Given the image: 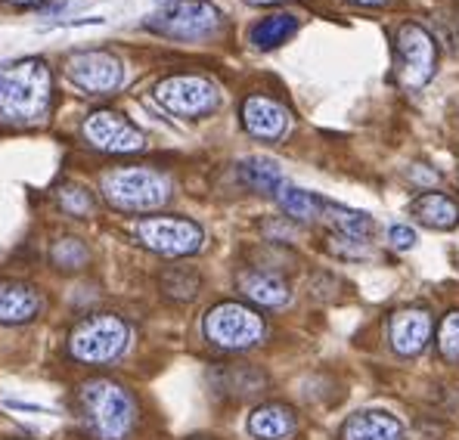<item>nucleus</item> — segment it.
Returning a JSON list of instances; mask_svg holds the SVG:
<instances>
[{
  "label": "nucleus",
  "instance_id": "nucleus-1",
  "mask_svg": "<svg viewBox=\"0 0 459 440\" xmlns=\"http://www.w3.org/2000/svg\"><path fill=\"white\" fill-rule=\"evenodd\" d=\"M53 103V74L44 59L0 65V118L13 125H38Z\"/></svg>",
  "mask_w": 459,
  "mask_h": 440
},
{
  "label": "nucleus",
  "instance_id": "nucleus-2",
  "mask_svg": "<svg viewBox=\"0 0 459 440\" xmlns=\"http://www.w3.org/2000/svg\"><path fill=\"white\" fill-rule=\"evenodd\" d=\"M78 403L84 422L97 440H127L137 422V403L125 384L112 378H91L81 384Z\"/></svg>",
  "mask_w": 459,
  "mask_h": 440
},
{
  "label": "nucleus",
  "instance_id": "nucleus-3",
  "mask_svg": "<svg viewBox=\"0 0 459 440\" xmlns=\"http://www.w3.org/2000/svg\"><path fill=\"white\" fill-rule=\"evenodd\" d=\"M100 189L118 211H155L171 199V180L143 165L112 168L100 177Z\"/></svg>",
  "mask_w": 459,
  "mask_h": 440
},
{
  "label": "nucleus",
  "instance_id": "nucleus-4",
  "mask_svg": "<svg viewBox=\"0 0 459 440\" xmlns=\"http://www.w3.org/2000/svg\"><path fill=\"white\" fill-rule=\"evenodd\" d=\"M131 344V329L115 314H93L81 320L69 335V354L87 367L118 360Z\"/></svg>",
  "mask_w": 459,
  "mask_h": 440
},
{
  "label": "nucleus",
  "instance_id": "nucleus-5",
  "mask_svg": "<svg viewBox=\"0 0 459 440\" xmlns=\"http://www.w3.org/2000/svg\"><path fill=\"white\" fill-rule=\"evenodd\" d=\"M264 316L248 304L224 301L205 314V338L224 350H248L264 338Z\"/></svg>",
  "mask_w": 459,
  "mask_h": 440
},
{
  "label": "nucleus",
  "instance_id": "nucleus-6",
  "mask_svg": "<svg viewBox=\"0 0 459 440\" xmlns=\"http://www.w3.org/2000/svg\"><path fill=\"white\" fill-rule=\"evenodd\" d=\"M152 97L161 109L180 115V118H202V115L218 109L221 103L218 87L202 74H171V78L155 84Z\"/></svg>",
  "mask_w": 459,
  "mask_h": 440
},
{
  "label": "nucleus",
  "instance_id": "nucleus-7",
  "mask_svg": "<svg viewBox=\"0 0 459 440\" xmlns=\"http://www.w3.org/2000/svg\"><path fill=\"white\" fill-rule=\"evenodd\" d=\"M146 29L161 31L174 40H202L221 29V13L208 0H178L146 22Z\"/></svg>",
  "mask_w": 459,
  "mask_h": 440
},
{
  "label": "nucleus",
  "instance_id": "nucleus-8",
  "mask_svg": "<svg viewBox=\"0 0 459 440\" xmlns=\"http://www.w3.org/2000/svg\"><path fill=\"white\" fill-rule=\"evenodd\" d=\"M137 239L155 255L186 257L205 246V229L186 218H143L137 223Z\"/></svg>",
  "mask_w": 459,
  "mask_h": 440
},
{
  "label": "nucleus",
  "instance_id": "nucleus-9",
  "mask_svg": "<svg viewBox=\"0 0 459 440\" xmlns=\"http://www.w3.org/2000/svg\"><path fill=\"white\" fill-rule=\"evenodd\" d=\"M397 59H401V84L410 91H420L431 81L437 65L435 38L416 22L401 25L397 31Z\"/></svg>",
  "mask_w": 459,
  "mask_h": 440
},
{
  "label": "nucleus",
  "instance_id": "nucleus-10",
  "mask_svg": "<svg viewBox=\"0 0 459 440\" xmlns=\"http://www.w3.org/2000/svg\"><path fill=\"white\" fill-rule=\"evenodd\" d=\"M81 134L93 149L100 152H112V155H125V152H140L146 146V137L140 127H134L125 115L100 109L91 112L81 125Z\"/></svg>",
  "mask_w": 459,
  "mask_h": 440
},
{
  "label": "nucleus",
  "instance_id": "nucleus-11",
  "mask_svg": "<svg viewBox=\"0 0 459 440\" xmlns=\"http://www.w3.org/2000/svg\"><path fill=\"white\" fill-rule=\"evenodd\" d=\"M69 81L87 93H112L125 81V65L106 50H84L69 59Z\"/></svg>",
  "mask_w": 459,
  "mask_h": 440
},
{
  "label": "nucleus",
  "instance_id": "nucleus-12",
  "mask_svg": "<svg viewBox=\"0 0 459 440\" xmlns=\"http://www.w3.org/2000/svg\"><path fill=\"white\" fill-rule=\"evenodd\" d=\"M435 320L425 307H401L391 314L388 323V341L401 357H416L429 348Z\"/></svg>",
  "mask_w": 459,
  "mask_h": 440
},
{
  "label": "nucleus",
  "instance_id": "nucleus-13",
  "mask_svg": "<svg viewBox=\"0 0 459 440\" xmlns=\"http://www.w3.org/2000/svg\"><path fill=\"white\" fill-rule=\"evenodd\" d=\"M242 125L258 140H280L289 127V112L270 97H248L242 103Z\"/></svg>",
  "mask_w": 459,
  "mask_h": 440
},
{
  "label": "nucleus",
  "instance_id": "nucleus-14",
  "mask_svg": "<svg viewBox=\"0 0 459 440\" xmlns=\"http://www.w3.org/2000/svg\"><path fill=\"white\" fill-rule=\"evenodd\" d=\"M342 440H403V425L385 410H363L342 425Z\"/></svg>",
  "mask_w": 459,
  "mask_h": 440
},
{
  "label": "nucleus",
  "instance_id": "nucleus-15",
  "mask_svg": "<svg viewBox=\"0 0 459 440\" xmlns=\"http://www.w3.org/2000/svg\"><path fill=\"white\" fill-rule=\"evenodd\" d=\"M236 286L248 301L261 304V307H282L289 301V282L270 270H242Z\"/></svg>",
  "mask_w": 459,
  "mask_h": 440
},
{
  "label": "nucleus",
  "instance_id": "nucleus-16",
  "mask_svg": "<svg viewBox=\"0 0 459 440\" xmlns=\"http://www.w3.org/2000/svg\"><path fill=\"white\" fill-rule=\"evenodd\" d=\"M299 431V416L282 403H264L248 416V435L258 440H289Z\"/></svg>",
  "mask_w": 459,
  "mask_h": 440
},
{
  "label": "nucleus",
  "instance_id": "nucleus-17",
  "mask_svg": "<svg viewBox=\"0 0 459 440\" xmlns=\"http://www.w3.org/2000/svg\"><path fill=\"white\" fill-rule=\"evenodd\" d=\"M40 310V298L25 282H0V323L4 326H22L31 323Z\"/></svg>",
  "mask_w": 459,
  "mask_h": 440
},
{
  "label": "nucleus",
  "instance_id": "nucleus-18",
  "mask_svg": "<svg viewBox=\"0 0 459 440\" xmlns=\"http://www.w3.org/2000/svg\"><path fill=\"white\" fill-rule=\"evenodd\" d=\"M410 214L422 223V227H431V229H454L459 223V205L450 195L444 193H422L410 202Z\"/></svg>",
  "mask_w": 459,
  "mask_h": 440
},
{
  "label": "nucleus",
  "instance_id": "nucleus-19",
  "mask_svg": "<svg viewBox=\"0 0 459 440\" xmlns=\"http://www.w3.org/2000/svg\"><path fill=\"white\" fill-rule=\"evenodd\" d=\"M239 177L248 189L261 195H276L282 186V171L273 159H264V155H252V159L239 161Z\"/></svg>",
  "mask_w": 459,
  "mask_h": 440
},
{
  "label": "nucleus",
  "instance_id": "nucleus-20",
  "mask_svg": "<svg viewBox=\"0 0 459 440\" xmlns=\"http://www.w3.org/2000/svg\"><path fill=\"white\" fill-rule=\"evenodd\" d=\"M320 218H326L335 227L339 236H348V239H360L367 242L373 236V218L363 211H354V208H344V205H333V202H323V211Z\"/></svg>",
  "mask_w": 459,
  "mask_h": 440
},
{
  "label": "nucleus",
  "instance_id": "nucleus-21",
  "mask_svg": "<svg viewBox=\"0 0 459 440\" xmlns=\"http://www.w3.org/2000/svg\"><path fill=\"white\" fill-rule=\"evenodd\" d=\"M295 31H299V19H295L292 13H273V16L261 19L252 29V44L258 47V50H273V47L286 44Z\"/></svg>",
  "mask_w": 459,
  "mask_h": 440
},
{
  "label": "nucleus",
  "instance_id": "nucleus-22",
  "mask_svg": "<svg viewBox=\"0 0 459 440\" xmlns=\"http://www.w3.org/2000/svg\"><path fill=\"white\" fill-rule=\"evenodd\" d=\"M276 202H280V208L289 214L292 220H316L323 211V199L314 193H307V189H299V186H280V193H276Z\"/></svg>",
  "mask_w": 459,
  "mask_h": 440
},
{
  "label": "nucleus",
  "instance_id": "nucleus-23",
  "mask_svg": "<svg viewBox=\"0 0 459 440\" xmlns=\"http://www.w3.org/2000/svg\"><path fill=\"white\" fill-rule=\"evenodd\" d=\"M437 350L444 360L459 363V310H450L437 326Z\"/></svg>",
  "mask_w": 459,
  "mask_h": 440
},
{
  "label": "nucleus",
  "instance_id": "nucleus-24",
  "mask_svg": "<svg viewBox=\"0 0 459 440\" xmlns=\"http://www.w3.org/2000/svg\"><path fill=\"white\" fill-rule=\"evenodd\" d=\"M53 263H56L59 270H78V267H84L87 263V248H84V242L81 239H63V242H56L53 246Z\"/></svg>",
  "mask_w": 459,
  "mask_h": 440
},
{
  "label": "nucleus",
  "instance_id": "nucleus-25",
  "mask_svg": "<svg viewBox=\"0 0 459 440\" xmlns=\"http://www.w3.org/2000/svg\"><path fill=\"white\" fill-rule=\"evenodd\" d=\"M59 205L65 214H75V218H91L93 214V195L84 186H63L59 189Z\"/></svg>",
  "mask_w": 459,
  "mask_h": 440
},
{
  "label": "nucleus",
  "instance_id": "nucleus-26",
  "mask_svg": "<svg viewBox=\"0 0 459 440\" xmlns=\"http://www.w3.org/2000/svg\"><path fill=\"white\" fill-rule=\"evenodd\" d=\"M161 286H165L168 295L180 298V301H186V298H193L195 292H199V280L190 273H165Z\"/></svg>",
  "mask_w": 459,
  "mask_h": 440
},
{
  "label": "nucleus",
  "instance_id": "nucleus-27",
  "mask_svg": "<svg viewBox=\"0 0 459 440\" xmlns=\"http://www.w3.org/2000/svg\"><path fill=\"white\" fill-rule=\"evenodd\" d=\"M261 233L270 236L273 242H292L295 236H299V229H295V223H289V220H264L261 223Z\"/></svg>",
  "mask_w": 459,
  "mask_h": 440
},
{
  "label": "nucleus",
  "instance_id": "nucleus-28",
  "mask_svg": "<svg viewBox=\"0 0 459 440\" xmlns=\"http://www.w3.org/2000/svg\"><path fill=\"white\" fill-rule=\"evenodd\" d=\"M388 242L397 248V252H410V248L416 246V233L410 227H403V223H397V227L388 229Z\"/></svg>",
  "mask_w": 459,
  "mask_h": 440
},
{
  "label": "nucleus",
  "instance_id": "nucleus-29",
  "mask_svg": "<svg viewBox=\"0 0 459 440\" xmlns=\"http://www.w3.org/2000/svg\"><path fill=\"white\" fill-rule=\"evenodd\" d=\"M410 180H416V184L435 186L441 177H437V171H425V165H413V168H410Z\"/></svg>",
  "mask_w": 459,
  "mask_h": 440
},
{
  "label": "nucleus",
  "instance_id": "nucleus-30",
  "mask_svg": "<svg viewBox=\"0 0 459 440\" xmlns=\"http://www.w3.org/2000/svg\"><path fill=\"white\" fill-rule=\"evenodd\" d=\"M351 4H360V6H382V4H388V0H351Z\"/></svg>",
  "mask_w": 459,
  "mask_h": 440
},
{
  "label": "nucleus",
  "instance_id": "nucleus-31",
  "mask_svg": "<svg viewBox=\"0 0 459 440\" xmlns=\"http://www.w3.org/2000/svg\"><path fill=\"white\" fill-rule=\"evenodd\" d=\"M246 4H255V6H270V4H280V0H246Z\"/></svg>",
  "mask_w": 459,
  "mask_h": 440
},
{
  "label": "nucleus",
  "instance_id": "nucleus-32",
  "mask_svg": "<svg viewBox=\"0 0 459 440\" xmlns=\"http://www.w3.org/2000/svg\"><path fill=\"white\" fill-rule=\"evenodd\" d=\"M10 4H19V6H35L40 0H10Z\"/></svg>",
  "mask_w": 459,
  "mask_h": 440
}]
</instances>
